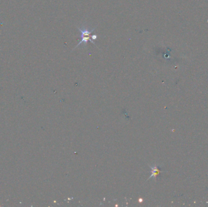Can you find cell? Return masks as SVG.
<instances>
[{"mask_svg": "<svg viewBox=\"0 0 208 207\" xmlns=\"http://www.w3.org/2000/svg\"><path fill=\"white\" fill-rule=\"evenodd\" d=\"M77 29L81 33V40L75 47V48H77L82 43L87 44L88 42H90L95 45V42H94V40L97 39V36L96 35H91V33L95 30L96 28H93V29L90 30V29L85 28V26H81V27H77Z\"/></svg>", "mask_w": 208, "mask_h": 207, "instance_id": "cell-1", "label": "cell"}, {"mask_svg": "<svg viewBox=\"0 0 208 207\" xmlns=\"http://www.w3.org/2000/svg\"><path fill=\"white\" fill-rule=\"evenodd\" d=\"M161 170L157 166H155L153 167H152V175L150 177V178H156L160 173H161Z\"/></svg>", "mask_w": 208, "mask_h": 207, "instance_id": "cell-2", "label": "cell"}]
</instances>
